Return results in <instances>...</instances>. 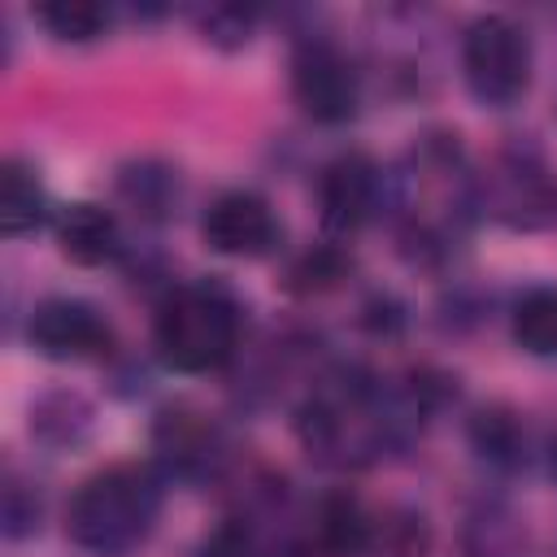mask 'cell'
<instances>
[{
  "mask_svg": "<svg viewBox=\"0 0 557 557\" xmlns=\"http://www.w3.org/2000/svg\"><path fill=\"white\" fill-rule=\"evenodd\" d=\"M474 440H479L483 457H492V461H518L522 457V431L505 413H483L474 422Z\"/></svg>",
  "mask_w": 557,
  "mask_h": 557,
  "instance_id": "cell-16",
  "label": "cell"
},
{
  "mask_svg": "<svg viewBox=\"0 0 557 557\" xmlns=\"http://www.w3.org/2000/svg\"><path fill=\"white\" fill-rule=\"evenodd\" d=\"M379 165L366 152H339L318 178V213L331 235H357L379 209Z\"/></svg>",
  "mask_w": 557,
  "mask_h": 557,
  "instance_id": "cell-7",
  "label": "cell"
},
{
  "mask_svg": "<svg viewBox=\"0 0 557 557\" xmlns=\"http://www.w3.org/2000/svg\"><path fill=\"white\" fill-rule=\"evenodd\" d=\"M157 448H161V457L178 470V474H200V470H209L213 466V448H218V440H213V431L196 418V413H165L161 422H157Z\"/></svg>",
  "mask_w": 557,
  "mask_h": 557,
  "instance_id": "cell-11",
  "label": "cell"
},
{
  "mask_svg": "<svg viewBox=\"0 0 557 557\" xmlns=\"http://www.w3.org/2000/svg\"><path fill=\"white\" fill-rule=\"evenodd\" d=\"M426 553H431V527L422 513H413V509L370 513L361 557H426Z\"/></svg>",
  "mask_w": 557,
  "mask_h": 557,
  "instance_id": "cell-12",
  "label": "cell"
},
{
  "mask_svg": "<svg viewBox=\"0 0 557 557\" xmlns=\"http://www.w3.org/2000/svg\"><path fill=\"white\" fill-rule=\"evenodd\" d=\"M200 557H261V548H257V540H252L244 527H222V531L200 548Z\"/></svg>",
  "mask_w": 557,
  "mask_h": 557,
  "instance_id": "cell-18",
  "label": "cell"
},
{
  "mask_svg": "<svg viewBox=\"0 0 557 557\" xmlns=\"http://www.w3.org/2000/svg\"><path fill=\"white\" fill-rule=\"evenodd\" d=\"M157 513L161 479L148 466L122 461L78 483V492L65 505V535L96 557H122L148 540Z\"/></svg>",
  "mask_w": 557,
  "mask_h": 557,
  "instance_id": "cell-1",
  "label": "cell"
},
{
  "mask_svg": "<svg viewBox=\"0 0 557 557\" xmlns=\"http://www.w3.org/2000/svg\"><path fill=\"white\" fill-rule=\"evenodd\" d=\"M239 344V309L218 283H187L157 313V352L178 374L218 370Z\"/></svg>",
  "mask_w": 557,
  "mask_h": 557,
  "instance_id": "cell-3",
  "label": "cell"
},
{
  "mask_svg": "<svg viewBox=\"0 0 557 557\" xmlns=\"http://www.w3.org/2000/svg\"><path fill=\"white\" fill-rule=\"evenodd\" d=\"M313 531H318V548L326 557H361V544H366V531H370V513L352 496L335 492V496H326L318 505Z\"/></svg>",
  "mask_w": 557,
  "mask_h": 557,
  "instance_id": "cell-13",
  "label": "cell"
},
{
  "mask_svg": "<svg viewBox=\"0 0 557 557\" xmlns=\"http://www.w3.org/2000/svg\"><path fill=\"white\" fill-rule=\"evenodd\" d=\"M113 331L109 322L70 296H52L30 313V348L48 361H91L109 352Z\"/></svg>",
  "mask_w": 557,
  "mask_h": 557,
  "instance_id": "cell-6",
  "label": "cell"
},
{
  "mask_svg": "<svg viewBox=\"0 0 557 557\" xmlns=\"http://www.w3.org/2000/svg\"><path fill=\"white\" fill-rule=\"evenodd\" d=\"M35 22L57 35V39H70V44H87L96 35H104L109 26V9L96 4V0H48L35 9Z\"/></svg>",
  "mask_w": 557,
  "mask_h": 557,
  "instance_id": "cell-15",
  "label": "cell"
},
{
  "mask_svg": "<svg viewBox=\"0 0 557 557\" xmlns=\"http://www.w3.org/2000/svg\"><path fill=\"white\" fill-rule=\"evenodd\" d=\"M205 244L222 257H265L278 244V218L257 191H226L205 209Z\"/></svg>",
  "mask_w": 557,
  "mask_h": 557,
  "instance_id": "cell-8",
  "label": "cell"
},
{
  "mask_svg": "<svg viewBox=\"0 0 557 557\" xmlns=\"http://www.w3.org/2000/svg\"><path fill=\"white\" fill-rule=\"evenodd\" d=\"M461 70H466L474 100L492 109H509L531 87V39L522 35L518 22L487 13L470 22L461 39Z\"/></svg>",
  "mask_w": 557,
  "mask_h": 557,
  "instance_id": "cell-4",
  "label": "cell"
},
{
  "mask_svg": "<svg viewBox=\"0 0 557 557\" xmlns=\"http://www.w3.org/2000/svg\"><path fill=\"white\" fill-rule=\"evenodd\" d=\"M292 91H296V104L313 122H326V126L348 122L361 104V83H357L352 61L326 39L300 44L292 61Z\"/></svg>",
  "mask_w": 557,
  "mask_h": 557,
  "instance_id": "cell-5",
  "label": "cell"
},
{
  "mask_svg": "<svg viewBox=\"0 0 557 557\" xmlns=\"http://www.w3.org/2000/svg\"><path fill=\"white\" fill-rule=\"evenodd\" d=\"M553 474H557V444H553Z\"/></svg>",
  "mask_w": 557,
  "mask_h": 557,
  "instance_id": "cell-19",
  "label": "cell"
},
{
  "mask_svg": "<svg viewBox=\"0 0 557 557\" xmlns=\"http://www.w3.org/2000/svg\"><path fill=\"white\" fill-rule=\"evenodd\" d=\"M400 418L370 379H335L318 387L300 409V440L326 466H366L374 461Z\"/></svg>",
  "mask_w": 557,
  "mask_h": 557,
  "instance_id": "cell-2",
  "label": "cell"
},
{
  "mask_svg": "<svg viewBox=\"0 0 557 557\" xmlns=\"http://www.w3.org/2000/svg\"><path fill=\"white\" fill-rule=\"evenodd\" d=\"M57 244L74 265H104L122 248L117 218L91 200H74L57 213Z\"/></svg>",
  "mask_w": 557,
  "mask_h": 557,
  "instance_id": "cell-9",
  "label": "cell"
},
{
  "mask_svg": "<svg viewBox=\"0 0 557 557\" xmlns=\"http://www.w3.org/2000/svg\"><path fill=\"white\" fill-rule=\"evenodd\" d=\"M200 30H205V39H213V44H244L248 39V30H252V13L248 9H231V4H222V9H209L205 17H200Z\"/></svg>",
  "mask_w": 557,
  "mask_h": 557,
  "instance_id": "cell-17",
  "label": "cell"
},
{
  "mask_svg": "<svg viewBox=\"0 0 557 557\" xmlns=\"http://www.w3.org/2000/svg\"><path fill=\"white\" fill-rule=\"evenodd\" d=\"M513 339L531 357H557V287H531L518 296Z\"/></svg>",
  "mask_w": 557,
  "mask_h": 557,
  "instance_id": "cell-14",
  "label": "cell"
},
{
  "mask_svg": "<svg viewBox=\"0 0 557 557\" xmlns=\"http://www.w3.org/2000/svg\"><path fill=\"white\" fill-rule=\"evenodd\" d=\"M48 218V191L39 183V174L22 161H4L0 170V231L9 239L39 231Z\"/></svg>",
  "mask_w": 557,
  "mask_h": 557,
  "instance_id": "cell-10",
  "label": "cell"
}]
</instances>
